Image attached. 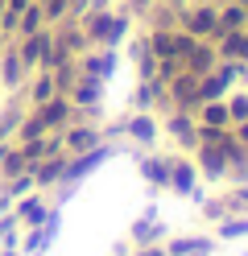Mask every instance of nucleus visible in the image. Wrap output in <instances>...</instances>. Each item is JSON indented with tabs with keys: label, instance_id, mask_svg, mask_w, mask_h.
<instances>
[{
	"label": "nucleus",
	"instance_id": "obj_1",
	"mask_svg": "<svg viewBox=\"0 0 248 256\" xmlns=\"http://www.w3.org/2000/svg\"><path fill=\"white\" fill-rule=\"evenodd\" d=\"M178 25L190 38H219V8L215 4H198V8H178Z\"/></svg>",
	"mask_w": 248,
	"mask_h": 256
},
{
	"label": "nucleus",
	"instance_id": "obj_2",
	"mask_svg": "<svg viewBox=\"0 0 248 256\" xmlns=\"http://www.w3.org/2000/svg\"><path fill=\"white\" fill-rule=\"evenodd\" d=\"M33 112H38V116L46 120L50 132H62V128L75 120V104H71V95H50V100H46V104H38Z\"/></svg>",
	"mask_w": 248,
	"mask_h": 256
},
{
	"label": "nucleus",
	"instance_id": "obj_3",
	"mask_svg": "<svg viewBox=\"0 0 248 256\" xmlns=\"http://www.w3.org/2000/svg\"><path fill=\"white\" fill-rule=\"evenodd\" d=\"M25 78H29V70H25V62H21V54L13 50V42L5 46V54H0V91H21L25 87Z\"/></svg>",
	"mask_w": 248,
	"mask_h": 256
},
{
	"label": "nucleus",
	"instance_id": "obj_4",
	"mask_svg": "<svg viewBox=\"0 0 248 256\" xmlns=\"http://www.w3.org/2000/svg\"><path fill=\"white\" fill-rule=\"evenodd\" d=\"M13 215H17L21 228H38V223H46V215H50V202L29 190V194H21V198L13 202Z\"/></svg>",
	"mask_w": 248,
	"mask_h": 256
},
{
	"label": "nucleus",
	"instance_id": "obj_5",
	"mask_svg": "<svg viewBox=\"0 0 248 256\" xmlns=\"http://www.w3.org/2000/svg\"><path fill=\"white\" fill-rule=\"evenodd\" d=\"M124 124V136L132 140V145H153V140H157V120L153 116H149V112H132V116L128 120H120Z\"/></svg>",
	"mask_w": 248,
	"mask_h": 256
},
{
	"label": "nucleus",
	"instance_id": "obj_6",
	"mask_svg": "<svg viewBox=\"0 0 248 256\" xmlns=\"http://www.w3.org/2000/svg\"><path fill=\"white\" fill-rule=\"evenodd\" d=\"M66 157H71V153H50V157H42V162L33 166V182H38V190L62 182V174H66Z\"/></svg>",
	"mask_w": 248,
	"mask_h": 256
},
{
	"label": "nucleus",
	"instance_id": "obj_7",
	"mask_svg": "<svg viewBox=\"0 0 248 256\" xmlns=\"http://www.w3.org/2000/svg\"><path fill=\"white\" fill-rule=\"evenodd\" d=\"M227 157L219 145H198V174H207V178H227Z\"/></svg>",
	"mask_w": 248,
	"mask_h": 256
},
{
	"label": "nucleus",
	"instance_id": "obj_8",
	"mask_svg": "<svg viewBox=\"0 0 248 256\" xmlns=\"http://www.w3.org/2000/svg\"><path fill=\"white\" fill-rule=\"evenodd\" d=\"M194 178H198V166L174 157V166H170V190L174 194H194Z\"/></svg>",
	"mask_w": 248,
	"mask_h": 256
},
{
	"label": "nucleus",
	"instance_id": "obj_9",
	"mask_svg": "<svg viewBox=\"0 0 248 256\" xmlns=\"http://www.w3.org/2000/svg\"><path fill=\"white\" fill-rule=\"evenodd\" d=\"M170 166H174V157H157V153L153 157H141V178L161 190V186H170Z\"/></svg>",
	"mask_w": 248,
	"mask_h": 256
},
{
	"label": "nucleus",
	"instance_id": "obj_10",
	"mask_svg": "<svg viewBox=\"0 0 248 256\" xmlns=\"http://www.w3.org/2000/svg\"><path fill=\"white\" fill-rule=\"evenodd\" d=\"M215 62H219V50H215V46H198V42H194V50L186 54V70H190V74H211Z\"/></svg>",
	"mask_w": 248,
	"mask_h": 256
},
{
	"label": "nucleus",
	"instance_id": "obj_11",
	"mask_svg": "<svg viewBox=\"0 0 248 256\" xmlns=\"http://www.w3.org/2000/svg\"><path fill=\"white\" fill-rule=\"evenodd\" d=\"M50 132V128H46V120L38 116V112H25V116H21V124H17V132H13V145H25V140H38V136H46Z\"/></svg>",
	"mask_w": 248,
	"mask_h": 256
},
{
	"label": "nucleus",
	"instance_id": "obj_12",
	"mask_svg": "<svg viewBox=\"0 0 248 256\" xmlns=\"http://www.w3.org/2000/svg\"><path fill=\"white\" fill-rule=\"evenodd\" d=\"M46 8L38 4V0H29V4L21 8V21H17V38H29V34H38V29H46Z\"/></svg>",
	"mask_w": 248,
	"mask_h": 256
},
{
	"label": "nucleus",
	"instance_id": "obj_13",
	"mask_svg": "<svg viewBox=\"0 0 248 256\" xmlns=\"http://www.w3.org/2000/svg\"><path fill=\"white\" fill-rule=\"evenodd\" d=\"M165 236V228L157 223V215H141L137 223H132V244L145 248V244H157V240Z\"/></svg>",
	"mask_w": 248,
	"mask_h": 256
},
{
	"label": "nucleus",
	"instance_id": "obj_14",
	"mask_svg": "<svg viewBox=\"0 0 248 256\" xmlns=\"http://www.w3.org/2000/svg\"><path fill=\"white\" fill-rule=\"evenodd\" d=\"M21 95L29 100V108H38V104L50 100V95H58V91H54V78H50V70H38V74H33V83L21 87Z\"/></svg>",
	"mask_w": 248,
	"mask_h": 256
},
{
	"label": "nucleus",
	"instance_id": "obj_15",
	"mask_svg": "<svg viewBox=\"0 0 248 256\" xmlns=\"http://www.w3.org/2000/svg\"><path fill=\"white\" fill-rule=\"evenodd\" d=\"M165 256H211V240L203 236H186V240H170Z\"/></svg>",
	"mask_w": 248,
	"mask_h": 256
},
{
	"label": "nucleus",
	"instance_id": "obj_16",
	"mask_svg": "<svg viewBox=\"0 0 248 256\" xmlns=\"http://www.w3.org/2000/svg\"><path fill=\"white\" fill-rule=\"evenodd\" d=\"M219 38H223L219 50H223L227 58H244V62H248V25H244V29H227V34H219Z\"/></svg>",
	"mask_w": 248,
	"mask_h": 256
},
{
	"label": "nucleus",
	"instance_id": "obj_17",
	"mask_svg": "<svg viewBox=\"0 0 248 256\" xmlns=\"http://www.w3.org/2000/svg\"><path fill=\"white\" fill-rule=\"evenodd\" d=\"M244 25H248V4L219 8V34H227V29H244Z\"/></svg>",
	"mask_w": 248,
	"mask_h": 256
},
{
	"label": "nucleus",
	"instance_id": "obj_18",
	"mask_svg": "<svg viewBox=\"0 0 248 256\" xmlns=\"http://www.w3.org/2000/svg\"><path fill=\"white\" fill-rule=\"evenodd\" d=\"M248 236V219L244 215H223L219 219V240H244Z\"/></svg>",
	"mask_w": 248,
	"mask_h": 256
},
{
	"label": "nucleus",
	"instance_id": "obj_19",
	"mask_svg": "<svg viewBox=\"0 0 248 256\" xmlns=\"http://www.w3.org/2000/svg\"><path fill=\"white\" fill-rule=\"evenodd\" d=\"M203 108V124H215V128H223V124H231V116H227V108L219 104V100H207V104H198Z\"/></svg>",
	"mask_w": 248,
	"mask_h": 256
},
{
	"label": "nucleus",
	"instance_id": "obj_20",
	"mask_svg": "<svg viewBox=\"0 0 248 256\" xmlns=\"http://www.w3.org/2000/svg\"><path fill=\"white\" fill-rule=\"evenodd\" d=\"M194 198L203 202V215H207V219H223V215H231L227 198H203V194H194Z\"/></svg>",
	"mask_w": 248,
	"mask_h": 256
},
{
	"label": "nucleus",
	"instance_id": "obj_21",
	"mask_svg": "<svg viewBox=\"0 0 248 256\" xmlns=\"http://www.w3.org/2000/svg\"><path fill=\"white\" fill-rule=\"evenodd\" d=\"M227 116H231V124L248 120V95H231V100H227Z\"/></svg>",
	"mask_w": 248,
	"mask_h": 256
},
{
	"label": "nucleus",
	"instance_id": "obj_22",
	"mask_svg": "<svg viewBox=\"0 0 248 256\" xmlns=\"http://www.w3.org/2000/svg\"><path fill=\"white\" fill-rule=\"evenodd\" d=\"M149 8H153V0H128V4H124V12H128V17H145Z\"/></svg>",
	"mask_w": 248,
	"mask_h": 256
},
{
	"label": "nucleus",
	"instance_id": "obj_23",
	"mask_svg": "<svg viewBox=\"0 0 248 256\" xmlns=\"http://www.w3.org/2000/svg\"><path fill=\"white\" fill-rule=\"evenodd\" d=\"M236 140H240V145L248 149V120H240V128H236Z\"/></svg>",
	"mask_w": 248,
	"mask_h": 256
},
{
	"label": "nucleus",
	"instance_id": "obj_24",
	"mask_svg": "<svg viewBox=\"0 0 248 256\" xmlns=\"http://www.w3.org/2000/svg\"><path fill=\"white\" fill-rule=\"evenodd\" d=\"M25 4H29V0H5V8H13V12H21Z\"/></svg>",
	"mask_w": 248,
	"mask_h": 256
},
{
	"label": "nucleus",
	"instance_id": "obj_25",
	"mask_svg": "<svg viewBox=\"0 0 248 256\" xmlns=\"http://www.w3.org/2000/svg\"><path fill=\"white\" fill-rule=\"evenodd\" d=\"M83 4H87V0H71V17H79V12H83Z\"/></svg>",
	"mask_w": 248,
	"mask_h": 256
},
{
	"label": "nucleus",
	"instance_id": "obj_26",
	"mask_svg": "<svg viewBox=\"0 0 248 256\" xmlns=\"http://www.w3.org/2000/svg\"><path fill=\"white\" fill-rule=\"evenodd\" d=\"M0 256H21V248H0Z\"/></svg>",
	"mask_w": 248,
	"mask_h": 256
},
{
	"label": "nucleus",
	"instance_id": "obj_27",
	"mask_svg": "<svg viewBox=\"0 0 248 256\" xmlns=\"http://www.w3.org/2000/svg\"><path fill=\"white\" fill-rule=\"evenodd\" d=\"M5 46H9V38H5V34H0V54H5Z\"/></svg>",
	"mask_w": 248,
	"mask_h": 256
},
{
	"label": "nucleus",
	"instance_id": "obj_28",
	"mask_svg": "<svg viewBox=\"0 0 248 256\" xmlns=\"http://www.w3.org/2000/svg\"><path fill=\"white\" fill-rule=\"evenodd\" d=\"M38 4H46V0H38Z\"/></svg>",
	"mask_w": 248,
	"mask_h": 256
},
{
	"label": "nucleus",
	"instance_id": "obj_29",
	"mask_svg": "<svg viewBox=\"0 0 248 256\" xmlns=\"http://www.w3.org/2000/svg\"><path fill=\"white\" fill-rule=\"evenodd\" d=\"M207 4H215V0H207Z\"/></svg>",
	"mask_w": 248,
	"mask_h": 256
},
{
	"label": "nucleus",
	"instance_id": "obj_30",
	"mask_svg": "<svg viewBox=\"0 0 248 256\" xmlns=\"http://www.w3.org/2000/svg\"><path fill=\"white\" fill-rule=\"evenodd\" d=\"M0 4H5V0H0Z\"/></svg>",
	"mask_w": 248,
	"mask_h": 256
}]
</instances>
